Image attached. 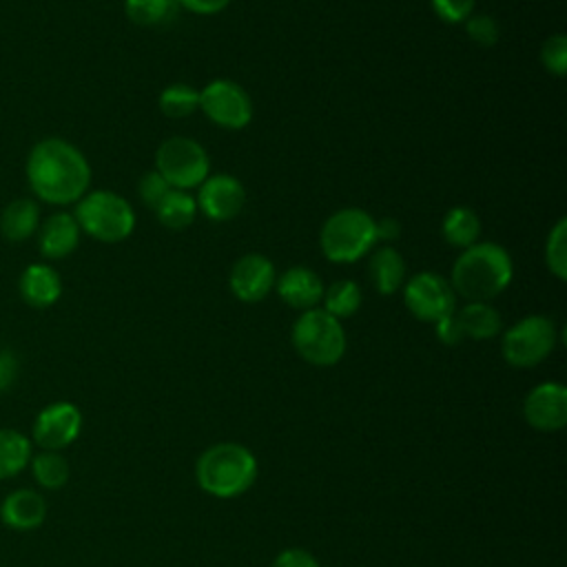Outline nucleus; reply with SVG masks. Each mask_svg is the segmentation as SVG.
Masks as SVG:
<instances>
[{
    "label": "nucleus",
    "instance_id": "nucleus-28",
    "mask_svg": "<svg viewBox=\"0 0 567 567\" xmlns=\"http://www.w3.org/2000/svg\"><path fill=\"white\" fill-rule=\"evenodd\" d=\"M197 109H199V91L190 84L175 82L159 93V111L166 117H173V120L188 117Z\"/></svg>",
    "mask_w": 567,
    "mask_h": 567
},
{
    "label": "nucleus",
    "instance_id": "nucleus-36",
    "mask_svg": "<svg viewBox=\"0 0 567 567\" xmlns=\"http://www.w3.org/2000/svg\"><path fill=\"white\" fill-rule=\"evenodd\" d=\"M18 372H20L18 357L11 350L0 348V394L7 392L16 383Z\"/></svg>",
    "mask_w": 567,
    "mask_h": 567
},
{
    "label": "nucleus",
    "instance_id": "nucleus-15",
    "mask_svg": "<svg viewBox=\"0 0 567 567\" xmlns=\"http://www.w3.org/2000/svg\"><path fill=\"white\" fill-rule=\"evenodd\" d=\"M47 518V501L38 489L18 487L0 501V520L13 532L38 529Z\"/></svg>",
    "mask_w": 567,
    "mask_h": 567
},
{
    "label": "nucleus",
    "instance_id": "nucleus-6",
    "mask_svg": "<svg viewBox=\"0 0 567 567\" xmlns=\"http://www.w3.org/2000/svg\"><path fill=\"white\" fill-rule=\"evenodd\" d=\"M290 339L297 354L310 365L319 368L334 365L346 352V332L341 321L319 306L303 310L297 317Z\"/></svg>",
    "mask_w": 567,
    "mask_h": 567
},
{
    "label": "nucleus",
    "instance_id": "nucleus-11",
    "mask_svg": "<svg viewBox=\"0 0 567 567\" xmlns=\"http://www.w3.org/2000/svg\"><path fill=\"white\" fill-rule=\"evenodd\" d=\"M82 432V412L71 401H53L44 405L31 425V443L42 450L62 452Z\"/></svg>",
    "mask_w": 567,
    "mask_h": 567
},
{
    "label": "nucleus",
    "instance_id": "nucleus-22",
    "mask_svg": "<svg viewBox=\"0 0 567 567\" xmlns=\"http://www.w3.org/2000/svg\"><path fill=\"white\" fill-rule=\"evenodd\" d=\"M456 319L461 330L470 339H492L501 332V315L487 301H467L461 310H456Z\"/></svg>",
    "mask_w": 567,
    "mask_h": 567
},
{
    "label": "nucleus",
    "instance_id": "nucleus-14",
    "mask_svg": "<svg viewBox=\"0 0 567 567\" xmlns=\"http://www.w3.org/2000/svg\"><path fill=\"white\" fill-rule=\"evenodd\" d=\"M275 266L272 261L261 252H248L241 255L228 275L230 292L244 301V303H257L268 297V292L275 288Z\"/></svg>",
    "mask_w": 567,
    "mask_h": 567
},
{
    "label": "nucleus",
    "instance_id": "nucleus-2",
    "mask_svg": "<svg viewBox=\"0 0 567 567\" xmlns=\"http://www.w3.org/2000/svg\"><path fill=\"white\" fill-rule=\"evenodd\" d=\"M512 275V257L503 246L476 241L456 257L450 286L465 301H489L509 286Z\"/></svg>",
    "mask_w": 567,
    "mask_h": 567
},
{
    "label": "nucleus",
    "instance_id": "nucleus-9",
    "mask_svg": "<svg viewBox=\"0 0 567 567\" xmlns=\"http://www.w3.org/2000/svg\"><path fill=\"white\" fill-rule=\"evenodd\" d=\"M199 109L217 126L237 131L252 120V100L246 89L233 80H213L199 89Z\"/></svg>",
    "mask_w": 567,
    "mask_h": 567
},
{
    "label": "nucleus",
    "instance_id": "nucleus-1",
    "mask_svg": "<svg viewBox=\"0 0 567 567\" xmlns=\"http://www.w3.org/2000/svg\"><path fill=\"white\" fill-rule=\"evenodd\" d=\"M24 173L35 199L51 206L75 204L91 186L89 159L75 144L62 137L35 142L29 151Z\"/></svg>",
    "mask_w": 567,
    "mask_h": 567
},
{
    "label": "nucleus",
    "instance_id": "nucleus-38",
    "mask_svg": "<svg viewBox=\"0 0 567 567\" xmlns=\"http://www.w3.org/2000/svg\"><path fill=\"white\" fill-rule=\"evenodd\" d=\"M374 233H377V241H385L388 246L399 239L401 235V224L394 217H383V219H374Z\"/></svg>",
    "mask_w": 567,
    "mask_h": 567
},
{
    "label": "nucleus",
    "instance_id": "nucleus-20",
    "mask_svg": "<svg viewBox=\"0 0 567 567\" xmlns=\"http://www.w3.org/2000/svg\"><path fill=\"white\" fill-rule=\"evenodd\" d=\"M370 277L379 295H394L405 284V261L392 246H381L370 257Z\"/></svg>",
    "mask_w": 567,
    "mask_h": 567
},
{
    "label": "nucleus",
    "instance_id": "nucleus-21",
    "mask_svg": "<svg viewBox=\"0 0 567 567\" xmlns=\"http://www.w3.org/2000/svg\"><path fill=\"white\" fill-rule=\"evenodd\" d=\"M33 456L31 439L16 427H0V481L13 478L29 467Z\"/></svg>",
    "mask_w": 567,
    "mask_h": 567
},
{
    "label": "nucleus",
    "instance_id": "nucleus-8",
    "mask_svg": "<svg viewBox=\"0 0 567 567\" xmlns=\"http://www.w3.org/2000/svg\"><path fill=\"white\" fill-rule=\"evenodd\" d=\"M558 332L549 317L529 315L505 330L501 339L503 359L514 368H534L556 348Z\"/></svg>",
    "mask_w": 567,
    "mask_h": 567
},
{
    "label": "nucleus",
    "instance_id": "nucleus-7",
    "mask_svg": "<svg viewBox=\"0 0 567 567\" xmlns=\"http://www.w3.org/2000/svg\"><path fill=\"white\" fill-rule=\"evenodd\" d=\"M155 171L168 182L171 188L190 190L208 177L210 159L199 142L175 135L157 146Z\"/></svg>",
    "mask_w": 567,
    "mask_h": 567
},
{
    "label": "nucleus",
    "instance_id": "nucleus-12",
    "mask_svg": "<svg viewBox=\"0 0 567 567\" xmlns=\"http://www.w3.org/2000/svg\"><path fill=\"white\" fill-rule=\"evenodd\" d=\"M197 188V210H202V215L210 221H230L241 213L246 204V190L241 182L226 173L208 175Z\"/></svg>",
    "mask_w": 567,
    "mask_h": 567
},
{
    "label": "nucleus",
    "instance_id": "nucleus-17",
    "mask_svg": "<svg viewBox=\"0 0 567 567\" xmlns=\"http://www.w3.org/2000/svg\"><path fill=\"white\" fill-rule=\"evenodd\" d=\"M275 288L279 299L295 310H312L321 303L323 281L312 268L292 266L284 275L275 279Z\"/></svg>",
    "mask_w": 567,
    "mask_h": 567
},
{
    "label": "nucleus",
    "instance_id": "nucleus-19",
    "mask_svg": "<svg viewBox=\"0 0 567 567\" xmlns=\"http://www.w3.org/2000/svg\"><path fill=\"white\" fill-rule=\"evenodd\" d=\"M40 221L38 202L31 197H18L0 213V235L11 244H22L38 233Z\"/></svg>",
    "mask_w": 567,
    "mask_h": 567
},
{
    "label": "nucleus",
    "instance_id": "nucleus-26",
    "mask_svg": "<svg viewBox=\"0 0 567 567\" xmlns=\"http://www.w3.org/2000/svg\"><path fill=\"white\" fill-rule=\"evenodd\" d=\"M361 288L357 281L352 279H339L334 284H330L328 288H323V310L332 317H337L339 321L346 317H352L359 308H361Z\"/></svg>",
    "mask_w": 567,
    "mask_h": 567
},
{
    "label": "nucleus",
    "instance_id": "nucleus-33",
    "mask_svg": "<svg viewBox=\"0 0 567 567\" xmlns=\"http://www.w3.org/2000/svg\"><path fill=\"white\" fill-rule=\"evenodd\" d=\"M430 2L434 13L450 24L465 22L476 7V0H430Z\"/></svg>",
    "mask_w": 567,
    "mask_h": 567
},
{
    "label": "nucleus",
    "instance_id": "nucleus-10",
    "mask_svg": "<svg viewBox=\"0 0 567 567\" xmlns=\"http://www.w3.org/2000/svg\"><path fill=\"white\" fill-rule=\"evenodd\" d=\"M403 301L419 321L436 323L456 310V295L439 272L423 270L405 279Z\"/></svg>",
    "mask_w": 567,
    "mask_h": 567
},
{
    "label": "nucleus",
    "instance_id": "nucleus-30",
    "mask_svg": "<svg viewBox=\"0 0 567 567\" xmlns=\"http://www.w3.org/2000/svg\"><path fill=\"white\" fill-rule=\"evenodd\" d=\"M540 62L554 75L567 73V38L563 33L549 35L540 47Z\"/></svg>",
    "mask_w": 567,
    "mask_h": 567
},
{
    "label": "nucleus",
    "instance_id": "nucleus-24",
    "mask_svg": "<svg viewBox=\"0 0 567 567\" xmlns=\"http://www.w3.org/2000/svg\"><path fill=\"white\" fill-rule=\"evenodd\" d=\"M155 215H157L162 226H166L171 230H182V228H188L195 221L197 202L188 190L171 188L166 193V197L157 204Z\"/></svg>",
    "mask_w": 567,
    "mask_h": 567
},
{
    "label": "nucleus",
    "instance_id": "nucleus-35",
    "mask_svg": "<svg viewBox=\"0 0 567 567\" xmlns=\"http://www.w3.org/2000/svg\"><path fill=\"white\" fill-rule=\"evenodd\" d=\"M270 567H321V565L310 551L290 547V549H284L281 554H277V558L272 560Z\"/></svg>",
    "mask_w": 567,
    "mask_h": 567
},
{
    "label": "nucleus",
    "instance_id": "nucleus-5",
    "mask_svg": "<svg viewBox=\"0 0 567 567\" xmlns=\"http://www.w3.org/2000/svg\"><path fill=\"white\" fill-rule=\"evenodd\" d=\"M377 244L374 219L363 208H341L332 213L319 233V246L328 261L352 264Z\"/></svg>",
    "mask_w": 567,
    "mask_h": 567
},
{
    "label": "nucleus",
    "instance_id": "nucleus-27",
    "mask_svg": "<svg viewBox=\"0 0 567 567\" xmlns=\"http://www.w3.org/2000/svg\"><path fill=\"white\" fill-rule=\"evenodd\" d=\"M126 18L137 27H162L177 13L175 0H124Z\"/></svg>",
    "mask_w": 567,
    "mask_h": 567
},
{
    "label": "nucleus",
    "instance_id": "nucleus-31",
    "mask_svg": "<svg viewBox=\"0 0 567 567\" xmlns=\"http://www.w3.org/2000/svg\"><path fill=\"white\" fill-rule=\"evenodd\" d=\"M465 31L470 35V40L478 47H494L498 42V22L487 16V13H472L467 20H465Z\"/></svg>",
    "mask_w": 567,
    "mask_h": 567
},
{
    "label": "nucleus",
    "instance_id": "nucleus-18",
    "mask_svg": "<svg viewBox=\"0 0 567 567\" xmlns=\"http://www.w3.org/2000/svg\"><path fill=\"white\" fill-rule=\"evenodd\" d=\"M18 292L27 306L44 310L62 297V279L58 270L44 261L29 264L18 279Z\"/></svg>",
    "mask_w": 567,
    "mask_h": 567
},
{
    "label": "nucleus",
    "instance_id": "nucleus-34",
    "mask_svg": "<svg viewBox=\"0 0 567 567\" xmlns=\"http://www.w3.org/2000/svg\"><path fill=\"white\" fill-rule=\"evenodd\" d=\"M434 332H436V339H439L441 343H445V346H456V343H461V341L465 339V334H463V330H461V323H458V319H456V310H454L452 315L439 319V321L434 323Z\"/></svg>",
    "mask_w": 567,
    "mask_h": 567
},
{
    "label": "nucleus",
    "instance_id": "nucleus-16",
    "mask_svg": "<svg viewBox=\"0 0 567 567\" xmlns=\"http://www.w3.org/2000/svg\"><path fill=\"white\" fill-rule=\"evenodd\" d=\"M80 226L73 217V213L58 210L49 215L44 221H40V228L35 233L38 237V250L44 259H64L69 257L78 244H80Z\"/></svg>",
    "mask_w": 567,
    "mask_h": 567
},
{
    "label": "nucleus",
    "instance_id": "nucleus-37",
    "mask_svg": "<svg viewBox=\"0 0 567 567\" xmlns=\"http://www.w3.org/2000/svg\"><path fill=\"white\" fill-rule=\"evenodd\" d=\"M175 2L177 7L197 16H215L230 4V0H175Z\"/></svg>",
    "mask_w": 567,
    "mask_h": 567
},
{
    "label": "nucleus",
    "instance_id": "nucleus-32",
    "mask_svg": "<svg viewBox=\"0 0 567 567\" xmlns=\"http://www.w3.org/2000/svg\"><path fill=\"white\" fill-rule=\"evenodd\" d=\"M168 190H171L168 182H166L155 168L148 171V173H144L142 179H140V184H137V195H140L142 204H144L146 208H151V210L157 208V204L166 197Z\"/></svg>",
    "mask_w": 567,
    "mask_h": 567
},
{
    "label": "nucleus",
    "instance_id": "nucleus-25",
    "mask_svg": "<svg viewBox=\"0 0 567 567\" xmlns=\"http://www.w3.org/2000/svg\"><path fill=\"white\" fill-rule=\"evenodd\" d=\"M29 470L42 489H60L69 483L71 467L60 452L42 450L31 456Z\"/></svg>",
    "mask_w": 567,
    "mask_h": 567
},
{
    "label": "nucleus",
    "instance_id": "nucleus-13",
    "mask_svg": "<svg viewBox=\"0 0 567 567\" xmlns=\"http://www.w3.org/2000/svg\"><path fill=\"white\" fill-rule=\"evenodd\" d=\"M523 416L538 432L563 430L567 423V388L558 381L538 383L523 401Z\"/></svg>",
    "mask_w": 567,
    "mask_h": 567
},
{
    "label": "nucleus",
    "instance_id": "nucleus-4",
    "mask_svg": "<svg viewBox=\"0 0 567 567\" xmlns=\"http://www.w3.org/2000/svg\"><path fill=\"white\" fill-rule=\"evenodd\" d=\"M73 217L82 233L102 244H120L135 228L133 206L122 195L102 188L80 197Z\"/></svg>",
    "mask_w": 567,
    "mask_h": 567
},
{
    "label": "nucleus",
    "instance_id": "nucleus-29",
    "mask_svg": "<svg viewBox=\"0 0 567 567\" xmlns=\"http://www.w3.org/2000/svg\"><path fill=\"white\" fill-rule=\"evenodd\" d=\"M545 264L556 279L560 281L567 279V219L565 217H560L547 235Z\"/></svg>",
    "mask_w": 567,
    "mask_h": 567
},
{
    "label": "nucleus",
    "instance_id": "nucleus-23",
    "mask_svg": "<svg viewBox=\"0 0 567 567\" xmlns=\"http://www.w3.org/2000/svg\"><path fill=\"white\" fill-rule=\"evenodd\" d=\"M443 239L454 248H470L481 237V219L478 215L467 206H454L445 213L441 224Z\"/></svg>",
    "mask_w": 567,
    "mask_h": 567
},
{
    "label": "nucleus",
    "instance_id": "nucleus-3",
    "mask_svg": "<svg viewBox=\"0 0 567 567\" xmlns=\"http://www.w3.org/2000/svg\"><path fill=\"white\" fill-rule=\"evenodd\" d=\"M195 476L206 494L235 498L255 483L257 458L239 443H217L197 458Z\"/></svg>",
    "mask_w": 567,
    "mask_h": 567
}]
</instances>
